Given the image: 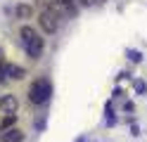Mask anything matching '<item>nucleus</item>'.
<instances>
[{"label": "nucleus", "mask_w": 147, "mask_h": 142, "mask_svg": "<svg viewBox=\"0 0 147 142\" xmlns=\"http://www.w3.org/2000/svg\"><path fill=\"white\" fill-rule=\"evenodd\" d=\"M78 142H83V140H78Z\"/></svg>", "instance_id": "obj_13"}, {"label": "nucleus", "mask_w": 147, "mask_h": 142, "mask_svg": "<svg viewBox=\"0 0 147 142\" xmlns=\"http://www.w3.org/2000/svg\"><path fill=\"white\" fill-rule=\"evenodd\" d=\"M135 92H140V95H142V92H147V85H145L142 81H135Z\"/></svg>", "instance_id": "obj_10"}, {"label": "nucleus", "mask_w": 147, "mask_h": 142, "mask_svg": "<svg viewBox=\"0 0 147 142\" xmlns=\"http://www.w3.org/2000/svg\"><path fill=\"white\" fill-rule=\"evenodd\" d=\"M83 3H93V0H83Z\"/></svg>", "instance_id": "obj_12"}, {"label": "nucleus", "mask_w": 147, "mask_h": 142, "mask_svg": "<svg viewBox=\"0 0 147 142\" xmlns=\"http://www.w3.org/2000/svg\"><path fill=\"white\" fill-rule=\"evenodd\" d=\"M19 36H22V40H24L26 52H29L33 59H38V57H40V52H43V38L36 33V28H31V26H22Z\"/></svg>", "instance_id": "obj_2"}, {"label": "nucleus", "mask_w": 147, "mask_h": 142, "mask_svg": "<svg viewBox=\"0 0 147 142\" xmlns=\"http://www.w3.org/2000/svg\"><path fill=\"white\" fill-rule=\"evenodd\" d=\"M126 55H128V59H131V62H140V59H142V57H140V52H138V50H128Z\"/></svg>", "instance_id": "obj_9"}, {"label": "nucleus", "mask_w": 147, "mask_h": 142, "mask_svg": "<svg viewBox=\"0 0 147 142\" xmlns=\"http://www.w3.org/2000/svg\"><path fill=\"white\" fill-rule=\"evenodd\" d=\"M38 24H40V28L45 33H55L57 31V14L55 12H40V17H38Z\"/></svg>", "instance_id": "obj_3"}, {"label": "nucleus", "mask_w": 147, "mask_h": 142, "mask_svg": "<svg viewBox=\"0 0 147 142\" xmlns=\"http://www.w3.org/2000/svg\"><path fill=\"white\" fill-rule=\"evenodd\" d=\"M57 3H62V5H69V3H71V0H57Z\"/></svg>", "instance_id": "obj_11"}, {"label": "nucleus", "mask_w": 147, "mask_h": 142, "mask_svg": "<svg viewBox=\"0 0 147 142\" xmlns=\"http://www.w3.org/2000/svg\"><path fill=\"white\" fill-rule=\"evenodd\" d=\"M14 12H17V17H19V19H29V17L33 14V7H31V5H17Z\"/></svg>", "instance_id": "obj_7"}, {"label": "nucleus", "mask_w": 147, "mask_h": 142, "mask_svg": "<svg viewBox=\"0 0 147 142\" xmlns=\"http://www.w3.org/2000/svg\"><path fill=\"white\" fill-rule=\"evenodd\" d=\"M10 126H14V114L5 116V118H3V123H0V128H3V130H10Z\"/></svg>", "instance_id": "obj_8"}, {"label": "nucleus", "mask_w": 147, "mask_h": 142, "mask_svg": "<svg viewBox=\"0 0 147 142\" xmlns=\"http://www.w3.org/2000/svg\"><path fill=\"white\" fill-rule=\"evenodd\" d=\"M17 107H19V102H17L14 95H3V97H0V109H3L7 116H10V114H14Z\"/></svg>", "instance_id": "obj_4"}, {"label": "nucleus", "mask_w": 147, "mask_h": 142, "mask_svg": "<svg viewBox=\"0 0 147 142\" xmlns=\"http://www.w3.org/2000/svg\"><path fill=\"white\" fill-rule=\"evenodd\" d=\"M52 97V83L50 78H45V76H40V78H36L31 83V88H29V100L31 104H45Z\"/></svg>", "instance_id": "obj_1"}, {"label": "nucleus", "mask_w": 147, "mask_h": 142, "mask_svg": "<svg viewBox=\"0 0 147 142\" xmlns=\"http://www.w3.org/2000/svg\"><path fill=\"white\" fill-rule=\"evenodd\" d=\"M5 73L10 76V78H14V81L24 78V69H22V66H14V64H10V66H7V69H5Z\"/></svg>", "instance_id": "obj_6"}, {"label": "nucleus", "mask_w": 147, "mask_h": 142, "mask_svg": "<svg viewBox=\"0 0 147 142\" xmlns=\"http://www.w3.org/2000/svg\"><path fill=\"white\" fill-rule=\"evenodd\" d=\"M3 140H5V142H22V140H24V133L17 130V128H10V130H5Z\"/></svg>", "instance_id": "obj_5"}]
</instances>
